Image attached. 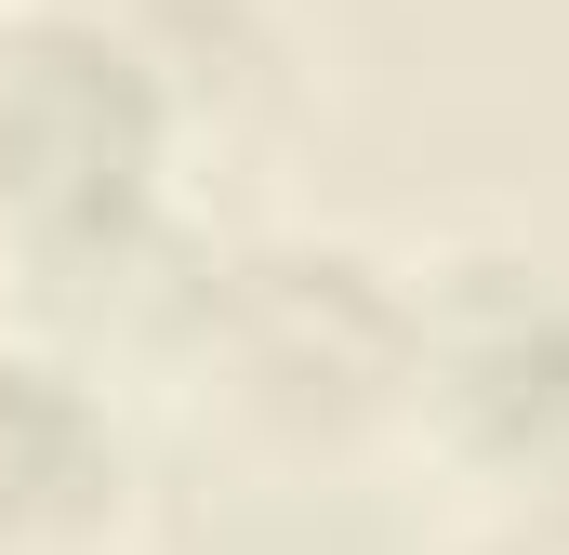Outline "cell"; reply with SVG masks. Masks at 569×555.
<instances>
[{"label": "cell", "mask_w": 569, "mask_h": 555, "mask_svg": "<svg viewBox=\"0 0 569 555\" xmlns=\"http://www.w3.org/2000/svg\"><path fill=\"white\" fill-rule=\"evenodd\" d=\"M411 463L450 503H569V265L450 239L411 265Z\"/></svg>", "instance_id": "cell-3"}, {"label": "cell", "mask_w": 569, "mask_h": 555, "mask_svg": "<svg viewBox=\"0 0 569 555\" xmlns=\"http://www.w3.org/2000/svg\"><path fill=\"white\" fill-rule=\"evenodd\" d=\"M107 40L146 67V93L172 107L199 199L239 172H279L318 120V40L291 27V0H93Z\"/></svg>", "instance_id": "cell-5"}, {"label": "cell", "mask_w": 569, "mask_h": 555, "mask_svg": "<svg viewBox=\"0 0 569 555\" xmlns=\"http://www.w3.org/2000/svg\"><path fill=\"white\" fill-rule=\"evenodd\" d=\"M425 555H569V503H450Z\"/></svg>", "instance_id": "cell-6"}, {"label": "cell", "mask_w": 569, "mask_h": 555, "mask_svg": "<svg viewBox=\"0 0 569 555\" xmlns=\"http://www.w3.org/2000/svg\"><path fill=\"white\" fill-rule=\"evenodd\" d=\"M212 199L172 107L93 0H0V317L146 371L159 317L212 252Z\"/></svg>", "instance_id": "cell-1"}, {"label": "cell", "mask_w": 569, "mask_h": 555, "mask_svg": "<svg viewBox=\"0 0 569 555\" xmlns=\"http://www.w3.org/2000/svg\"><path fill=\"white\" fill-rule=\"evenodd\" d=\"M411 265L358 225H226L146 344V384L252 490H358L411 463Z\"/></svg>", "instance_id": "cell-2"}, {"label": "cell", "mask_w": 569, "mask_h": 555, "mask_svg": "<svg viewBox=\"0 0 569 555\" xmlns=\"http://www.w3.org/2000/svg\"><path fill=\"white\" fill-rule=\"evenodd\" d=\"M146 516L133 384L0 317V555H120Z\"/></svg>", "instance_id": "cell-4"}]
</instances>
